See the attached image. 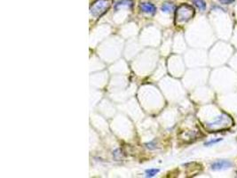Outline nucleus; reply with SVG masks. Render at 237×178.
<instances>
[{
	"mask_svg": "<svg viewBox=\"0 0 237 178\" xmlns=\"http://www.w3.org/2000/svg\"><path fill=\"white\" fill-rule=\"evenodd\" d=\"M195 15V9L186 4H183L178 7L176 10V23H185L187 22Z\"/></svg>",
	"mask_w": 237,
	"mask_h": 178,
	"instance_id": "obj_1",
	"label": "nucleus"
},
{
	"mask_svg": "<svg viewBox=\"0 0 237 178\" xmlns=\"http://www.w3.org/2000/svg\"><path fill=\"white\" fill-rule=\"evenodd\" d=\"M233 125V119L230 116L225 113H222L211 122H208L207 126L210 129H224Z\"/></svg>",
	"mask_w": 237,
	"mask_h": 178,
	"instance_id": "obj_2",
	"label": "nucleus"
},
{
	"mask_svg": "<svg viewBox=\"0 0 237 178\" xmlns=\"http://www.w3.org/2000/svg\"><path fill=\"white\" fill-rule=\"evenodd\" d=\"M110 5V0H96L90 7V14L95 18H99L109 9Z\"/></svg>",
	"mask_w": 237,
	"mask_h": 178,
	"instance_id": "obj_3",
	"label": "nucleus"
},
{
	"mask_svg": "<svg viewBox=\"0 0 237 178\" xmlns=\"http://www.w3.org/2000/svg\"><path fill=\"white\" fill-rule=\"evenodd\" d=\"M233 166V163L230 160H217L215 162H213L211 164V167L213 171H219V170H225V169H228L230 167Z\"/></svg>",
	"mask_w": 237,
	"mask_h": 178,
	"instance_id": "obj_4",
	"label": "nucleus"
},
{
	"mask_svg": "<svg viewBox=\"0 0 237 178\" xmlns=\"http://www.w3.org/2000/svg\"><path fill=\"white\" fill-rule=\"evenodd\" d=\"M140 8L141 10V12L146 13V14H151L154 15L156 12V7L155 6V5H153L152 3L149 2H143L140 5Z\"/></svg>",
	"mask_w": 237,
	"mask_h": 178,
	"instance_id": "obj_5",
	"label": "nucleus"
},
{
	"mask_svg": "<svg viewBox=\"0 0 237 178\" xmlns=\"http://www.w3.org/2000/svg\"><path fill=\"white\" fill-rule=\"evenodd\" d=\"M133 5V2L132 0H120L118 3H117L115 8L117 9L119 6H127L129 8H132Z\"/></svg>",
	"mask_w": 237,
	"mask_h": 178,
	"instance_id": "obj_6",
	"label": "nucleus"
},
{
	"mask_svg": "<svg viewBox=\"0 0 237 178\" xmlns=\"http://www.w3.org/2000/svg\"><path fill=\"white\" fill-rule=\"evenodd\" d=\"M194 5L201 11H205L206 9V3L203 0H193Z\"/></svg>",
	"mask_w": 237,
	"mask_h": 178,
	"instance_id": "obj_7",
	"label": "nucleus"
},
{
	"mask_svg": "<svg viewBox=\"0 0 237 178\" xmlns=\"http://www.w3.org/2000/svg\"><path fill=\"white\" fill-rule=\"evenodd\" d=\"M173 9H174V5L171 3H164L161 7V10L164 13H170Z\"/></svg>",
	"mask_w": 237,
	"mask_h": 178,
	"instance_id": "obj_8",
	"label": "nucleus"
},
{
	"mask_svg": "<svg viewBox=\"0 0 237 178\" xmlns=\"http://www.w3.org/2000/svg\"><path fill=\"white\" fill-rule=\"evenodd\" d=\"M159 173V169H156V168H150L146 170V177H154L156 175H157Z\"/></svg>",
	"mask_w": 237,
	"mask_h": 178,
	"instance_id": "obj_9",
	"label": "nucleus"
},
{
	"mask_svg": "<svg viewBox=\"0 0 237 178\" xmlns=\"http://www.w3.org/2000/svg\"><path fill=\"white\" fill-rule=\"evenodd\" d=\"M223 139L222 138H217V139H212V140H210V141H208V142H206L205 143H204V145L205 146H211V145H213V144H215V143H219V142H221Z\"/></svg>",
	"mask_w": 237,
	"mask_h": 178,
	"instance_id": "obj_10",
	"label": "nucleus"
},
{
	"mask_svg": "<svg viewBox=\"0 0 237 178\" xmlns=\"http://www.w3.org/2000/svg\"><path fill=\"white\" fill-rule=\"evenodd\" d=\"M219 2L222 5H231L235 2V0H219Z\"/></svg>",
	"mask_w": 237,
	"mask_h": 178,
	"instance_id": "obj_11",
	"label": "nucleus"
}]
</instances>
